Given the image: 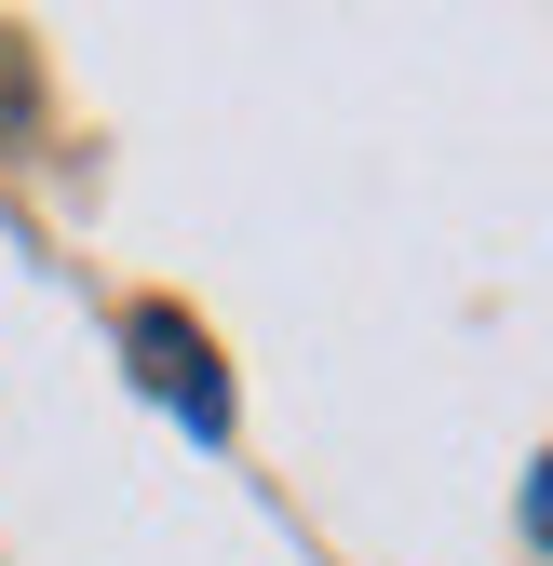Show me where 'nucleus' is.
<instances>
[{"label":"nucleus","instance_id":"nucleus-1","mask_svg":"<svg viewBox=\"0 0 553 566\" xmlns=\"http://www.w3.org/2000/svg\"><path fill=\"white\" fill-rule=\"evenodd\" d=\"M122 350H135V378H149L202 446L230 432V378H217V350H202V324H189V311H135V324H122Z\"/></svg>","mask_w":553,"mask_h":566},{"label":"nucleus","instance_id":"nucleus-2","mask_svg":"<svg viewBox=\"0 0 553 566\" xmlns=\"http://www.w3.org/2000/svg\"><path fill=\"white\" fill-rule=\"evenodd\" d=\"M526 526H540V539H553V459H540V485H526Z\"/></svg>","mask_w":553,"mask_h":566}]
</instances>
